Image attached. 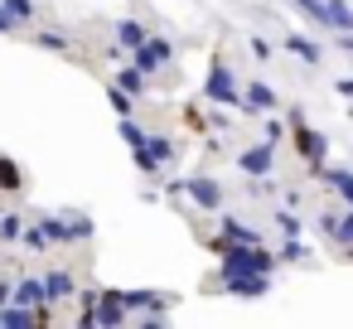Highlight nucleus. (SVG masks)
Returning <instances> with one entry per match:
<instances>
[{
  "mask_svg": "<svg viewBox=\"0 0 353 329\" xmlns=\"http://www.w3.org/2000/svg\"><path fill=\"white\" fill-rule=\"evenodd\" d=\"M228 276H271V252H261L256 242H237L223 257V281Z\"/></svg>",
  "mask_w": 353,
  "mask_h": 329,
  "instance_id": "obj_1",
  "label": "nucleus"
},
{
  "mask_svg": "<svg viewBox=\"0 0 353 329\" xmlns=\"http://www.w3.org/2000/svg\"><path fill=\"white\" fill-rule=\"evenodd\" d=\"M170 59H174V44H170V39H150V34H145V44L136 49V68H141V73H160Z\"/></svg>",
  "mask_w": 353,
  "mask_h": 329,
  "instance_id": "obj_2",
  "label": "nucleus"
},
{
  "mask_svg": "<svg viewBox=\"0 0 353 329\" xmlns=\"http://www.w3.org/2000/svg\"><path fill=\"white\" fill-rule=\"evenodd\" d=\"M39 228H44V237H49V242H78V237H88V232H92V223H88V218H78V213H73V218H44Z\"/></svg>",
  "mask_w": 353,
  "mask_h": 329,
  "instance_id": "obj_3",
  "label": "nucleus"
},
{
  "mask_svg": "<svg viewBox=\"0 0 353 329\" xmlns=\"http://www.w3.org/2000/svg\"><path fill=\"white\" fill-rule=\"evenodd\" d=\"M213 102H228V107H242V92H237V83H232V73L218 63L213 73H208V88H203Z\"/></svg>",
  "mask_w": 353,
  "mask_h": 329,
  "instance_id": "obj_4",
  "label": "nucleus"
},
{
  "mask_svg": "<svg viewBox=\"0 0 353 329\" xmlns=\"http://www.w3.org/2000/svg\"><path fill=\"white\" fill-rule=\"evenodd\" d=\"M237 165H242L247 175L266 179V175H271V165H276V146H252V150H242V155H237Z\"/></svg>",
  "mask_w": 353,
  "mask_h": 329,
  "instance_id": "obj_5",
  "label": "nucleus"
},
{
  "mask_svg": "<svg viewBox=\"0 0 353 329\" xmlns=\"http://www.w3.org/2000/svg\"><path fill=\"white\" fill-rule=\"evenodd\" d=\"M126 315H131L126 290H107V295H97V324H121Z\"/></svg>",
  "mask_w": 353,
  "mask_h": 329,
  "instance_id": "obj_6",
  "label": "nucleus"
},
{
  "mask_svg": "<svg viewBox=\"0 0 353 329\" xmlns=\"http://www.w3.org/2000/svg\"><path fill=\"white\" fill-rule=\"evenodd\" d=\"M295 146H300V155L310 160V165H324V136L319 131H310V126H295Z\"/></svg>",
  "mask_w": 353,
  "mask_h": 329,
  "instance_id": "obj_7",
  "label": "nucleus"
},
{
  "mask_svg": "<svg viewBox=\"0 0 353 329\" xmlns=\"http://www.w3.org/2000/svg\"><path fill=\"white\" fill-rule=\"evenodd\" d=\"M39 319H49V310H30V305H10V310H0V329H25V324H39Z\"/></svg>",
  "mask_w": 353,
  "mask_h": 329,
  "instance_id": "obj_8",
  "label": "nucleus"
},
{
  "mask_svg": "<svg viewBox=\"0 0 353 329\" xmlns=\"http://www.w3.org/2000/svg\"><path fill=\"white\" fill-rule=\"evenodd\" d=\"M223 286H228L232 295H247V300H256V295H266V290H271V281H266V276H228Z\"/></svg>",
  "mask_w": 353,
  "mask_h": 329,
  "instance_id": "obj_9",
  "label": "nucleus"
},
{
  "mask_svg": "<svg viewBox=\"0 0 353 329\" xmlns=\"http://www.w3.org/2000/svg\"><path fill=\"white\" fill-rule=\"evenodd\" d=\"M189 199H194L199 208H218V203H223V189H218L213 179H189Z\"/></svg>",
  "mask_w": 353,
  "mask_h": 329,
  "instance_id": "obj_10",
  "label": "nucleus"
},
{
  "mask_svg": "<svg viewBox=\"0 0 353 329\" xmlns=\"http://www.w3.org/2000/svg\"><path fill=\"white\" fill-rule=\"evenodd\" d=\"M242 102H247V112H271V107H276V92H271L266 83H252V88L242 92Z\"/></svg>",
  "mask_w": 353,
  "mask_h": 329,
  "instance_id": "obj_11",
  "label": "nucleus"
},
{
  "mask_svg": "<svg viewBox=\"0 0 353 329\" xmlns=\"http://www.w3.org/2000/svg\"><path fill=\"white\" fill-rule=\"evenodd\" d=\"M117 44H121V49H141V44H145V25H141V20H121V25H117Z\"/></svg>",
  "mask_w": 353,
  "mask_h": 329,
  "instance_id": "obj_12",
  "label": "nucleus"
},
{
  "mask_svg": "<svg viewBox=\"0 0 353 329\" xmlns=\"http://www.w3.org/2000/svg\"><path fill=\"white\" fill-rule=\"evenodd\" d=\"M63 295H73V276L68 271H49L44 276V300H63Z\"/></svg>",
  "mask_w": 353,
  "mask_h": 329,
  "instance_id": "obj_13",
  "label": "nucleus"
},
{
  "mask_svg": "<svg viewBox=\"0 0 353 329\" xmlns=\"http://www.w3.org/2000/svg\"><path fill=\"white\" fill-rule=\"evenodd\" d=\"M15 305L44 310V281H25V286H15Z\"/></svg>",
  "mask_w": 353,
  "mask_h": 329,
  "instance_id": "obj_14",
  "label": "nucleus"
},
{
  "mask_svg": "<svg viewBox=\"0 0 353 329\" xmlns=\"http://www.w3.org/2000/svg\"><path fill=\"white\" fill-rule=\"evenodd\" d=\"M324 232H329V237H339V242L348 247V242H353V208H348L343 218H324Z\"/></svg>",
  "mask_w": 353,
  "mask_h": 329,
  "instance_id": "obj_15",
  "label": "nucleus"
},
{
  "mask_svg": "<svg viewBox=\"0 0 353 329\" xmlns=\"http://www.w3.org/2000/svg\"><path fill=\"white\" fill-rule=\"evenodd\" d=\"M329 30H353V10H348V0H329Z\"/></svg>",
  "mask_w": 353,
  "mask_h": 329,
  "instance_id": "obj_16",
  "label": "nucleus"
},
{
  "mask_svg": "<svg viewBox=\"0 0 353 329\" xmlns=\"http://www.w3.org/2000/svg\"><path fill=\"white\" fill-rule=\"evenodd\" d=\"M285 49H290L295 59H305V63H319V44H310V39H300V34H290Z\"/></svg>",
  "mask_w": 353,
  "mask_h": 329,
  "instance_id": "obj_17",
  "label": "nucleus"
},
{
  "mask_svg": "<svg viewBox=\"0 0 353 329\" xmlns=\"http://www.w3.org/2000/svg\"><path fill=\"white\" fill-rule=\"evenodd\" d=\"M0 189H25V184H20V165L6 160V155H0Z\"/></svg>",
  "mask_w": 353,
  "mask_h": 329,
  "instance_id": "obj_18",
  "label": "nucleus"
},
{
  "mask_svg": "<svg viewBox=\"0 0 353 329\" xmlns=\"http://www.w3.org/2000/svg\"><path fill=\"white\" fill-rule=\"evenodd\" d=\"M329 184L348 199V208H353V170H329Z\"/></svg>",
  "mask_w": 353,
  "mask_h": 329,
  "instance_id": "obj_19",
  "label": "nucleus"
},
{
  "mask_svg": "<svg viewBox=\"0 0 353 329\" xmlns=\"http://www.w3.org/2000/svg\"><path fill=\"white\" fill-rule=\"evenodd\" d=\"M300 10H305V15H314V25H319V30H329V0H300Z\"/></svg>",
  "mask_w": 353,
  "mask_h": 329,
  "instance_id": "obj_20",
  "label": "nucleus"
},
{
  "mask_svg": "<svg viewBox=\"0 0 353 329\" xmlns=\"http://www.w3.org/2000/svg\"><path fill=\"white\" fill-rule=\"evenodd\" d=\"M0 237H6V242L25 237V218H20V213H6V218H0Z\"/></svg>",
  "mask_w": 353,
  "mask_h": 329,
  "instance_id": "obj_21",
  "label": "nucleus"
},
{
  "mask_svg": "<svg viewBox=\"0 0 353 329\" xmlns=\"http://www.w3.org/2000/svg\"><path fill=\"white\" fill-rule=\"evenodd\" d=\"M141 83H145V73H141V68H121V78H117V88H121V92H141Z\"/></svg>",
  "mask_w": 353,
  "mask_h": 329,
  "instance_id": "obj_22",
  "label": "nucleus"
},
{
  "mask_svg": "<svg viewBox=\"0 0 353 329\" xmlns=\"http://www.w3.org/2000/svg\"><path fill=\"white\" fill-rule=\"evenodd\" d=\"M0 6H6L15 20H30V15H34V6H30V0H0Z\"/></svg>",
  "mask_w": 353,
  "mask_h": 329,
  "instance_id": "obj_23",
  "label": "nucleus"
},
{
  "mask_svg": "<svg viewBox=\"0 0 353 329\" xmlns=\"http://www.w3.org/2000/svg\"><path fill=\"white\" fill-rule=\"evenodd\" d=\"M112 107H117V117H131L136 107H131V92H121V88H112Z\"/></svg>",
  "mask_w": 353,
  "mask_h": 329,
  "instance_id": "obj_24",
  "label": "nucleus"
},
{
  "mask_svg": "<svg viewBox=\"0 0 353 329\" xmlns=\"http://www.w3.org/2000/svg\"><path fill=\"white\" fill-rule=\"evenodd\" d=\"M25 242H30V247H49V237H44V228H39V223H34V228H25Z\"/></svg>",
  "mask_w": 353,
  "mask_h": 329,
  "instance_id": "obj_25",
  "label": "nucleus"
},
{
  "mask_svg": "<svg viewBox=\"0 0 353 329\" xmlns=\"http://www.w3.org/2000/svg\"><path fill=\"white\" fill-rule=\"evenodd\" d=\"M276 223H281V232H285V237H295V232H300V223H295V218H290V213H281V218H276Z\"/></svg>",
  "mask_w": 353,
  "mask_h": 329,
  "instance_id": "obj_26",
  "label": "nucleus"
},
{
  "mask_svg": "<svg viewBox=\"0 0 353 329\" xmlns=\"http://www.w3.org/2000/svg\"><path fill=\"white\" fill-rule=\"evenodd\" d=\"M39 44H49V49H68V39H63V34H39Z\"/></svg>",
  "mask_w": 353,
  "mask_h": 329,
  "instance_id": "obj_27",
  "label": "nucleus"
},
{
  "mask_svg": "<svg viewBox=\"0 0 353 329\" xmlns=\"http://www.w3.org/2000/svg\"><path fill=\"white\" fill-rule=\"evenodd\" d=\"M6 30H15V15H10L6 6H0V34H6Z\"/></svg>",
  "mask_w": 353,
  "mask_h": 329,
  "instance_id": "obj_28",
  "label": "nucleus"
},
{
  "mask_svg": "<svg viewBox=\"0 0 353 329\" xmlns=\"http://www.w3.org/2000/svg\"><path fill=\"white\" fill-rule=\"evenodd\" d=\"M339 92H343V97H353V78H343V83H339Z\"/></svg>",
  "mask_w": 353,
  "mask_h": 329,
  "instance_id": "obj_29",
  "label": "nucleus"
},
{
  "mask_svg": "<svg viewBox=\"0 0 353 329\" xmlns=\"http://www.w3.org/2000/svg\"><path fill=\"white\" fill-rule=\"evenodd\" d=\"M10 295H15V290H10V286H6V281H0V305H6V300H10Z\"/></svg>",
  "mask_w": 353,
  "mask_h": 329,
  "instance_id": "obj_30",
  "label": "nucleus"
},
{
  "mask_svg": "<svg viewBox=\"0 0 353 329\" xmlns=\"http://www.w3.org/2000/svg\"><path fill=\"white\" fill-rule=\"evenodd\" d=\"M339 44H343V49H348V54H353V34H343V39H339Z\"/></svg>",
  "mask_w": 353,
  "mask_h": 329,
  "instance_id": "obj_31",
  "label": "nucleus"
},
{
  "mask_svg": "<svg viewBox=\"0 0 353 329\" xmlns=\"http://www.w3.org/2000/svg\"><path fill=\"white\" fill-rule=\"evenodd\" d=\"M348 257H353V242H348Z\"/></svg>",
  "mask_w": 353,
  "mask_h": 329,
  "instance_id": "obj_32",
  "label": "nucleus"
}]
</instances>
